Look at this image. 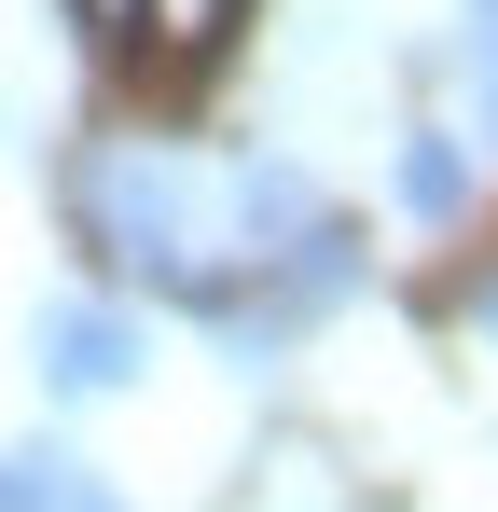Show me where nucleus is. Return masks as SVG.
<instances>
[{
	"instance_id": "f257e3e1",
	"label": "nucleus",
	"mask_w": 498,
	"mask_h": 512,
	"mask_svg": "<svg viewBox=\"0 0 498 512\" xmlns=\"http://www.w3.org/2000/svg\"><path fill=\"white\" fill-rule=\"evenodd\" d=\"M70 208H83V250L97 263H125V277H153V291L222 319V250L236 236H222V180L208 167H180L166 139H97Z\"/></svg>"
},
{
	"instance_id": "f03ea898",
	"label": "nucleus",
	"mask_w": 498,
	"mask_h": 512,
	"mask_svg": "<svg viewBox=\"0 0 498 512\" xmlns=\"http://www.w3.org/2000/svg\"><path fill=\"white\" fill-rule=\"evenodd\" d=\"M28 346H42V388H56V402H111V388H139V360H153V333H139L125 305H97V291H56Z\"/></svg>"
},
{
	"instance_id": "7ed1b4c3",
	"label": "nucleus",
	"mask_w": 498,
	"mask_h": 512,
	"mask_svg": "<svg viewBox=\"0 0 498 512\" xmlns=\"http://www.w3.org/2000/svg\"><path fill=\"white\" fill-rule=\"evenodd\" d=\"M236 14L249 0H83V28L125 42V56H153V70H208L236 42Z\"/></svg>"
},
{
	"instance_id": "20e7f679",
	"label": "nucleus",
	"mask_w": 498,
	"mask_h": 512,
	"mask_svg": "<svg viewBox=\"0 0 498 512\" xmlns=\"http://www.w3.org/2000/svg\"><path fill=\"white\" fill-rule=\"evenodd\" d=\"M0 512H125V499H111V485L83 471L70 443H28V457L0 471Z\"/></svg>"
},
{
	"instance_id": "39448f33",
	"label": "nucleus",
	"mask_w": 498,
	"mask_h": 512,
	"mask_svg": "<svg viewBox=\"0 0 498 512\" xmlns=\"http://www.w3.org/2000/svg\"><path fill=\"white\" fill-rule=\"evenodd\" d=\"M402 208H415V222H457V208H471V139L415 125V139H402Z\"/></svg>"
},
{
	"instance_id": "423d86ee",
	"label": "nucleus",
	"mask_w": 498,
	"mask_h": 512,
	"mask_svg": "<svg viewBox=\"0 0 498 512\" xmlns=\"http://www.w3.org/2000/svg\"><path fill=\"white\" fill-rule=\"evenodd\" d=\"M471 111H485V139H498V0H471Z\"/></svg>"
},
{
	"instance_id": "0eeeda50",
	"label": "nucleus",
	"mask_w": 498,
	"mask_h": 512,
	"mask_svg": "<svg viewBox=\"0 0 498 512\" xmlns=\"http://www.w3.org/2000/svg\"><path fill=\"white\" fill-rule=\"evenodd\" d=\"M471 319H485V333H498V277H485V291H471Z\"/></svg>"
}]
</instances>
